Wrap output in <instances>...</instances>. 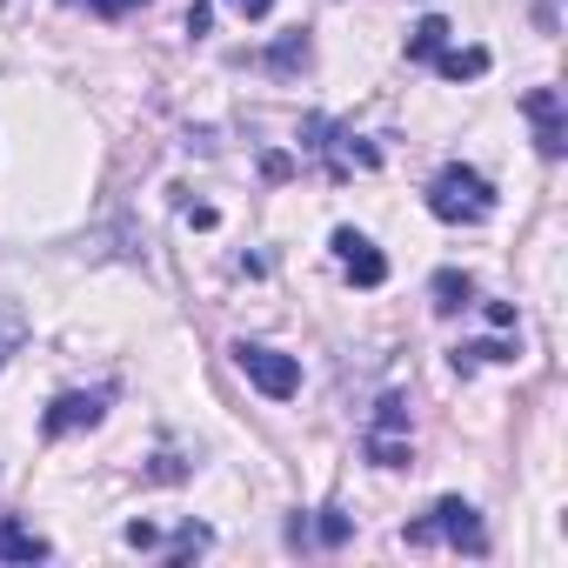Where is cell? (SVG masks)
I'll return each instance as SVG.
<instances>
[{"label":"cell","mask_w":568,"mask_h":568,"mask_svg":"<svg viewBox=\"0 0 568 568\" xmlns=\"http://www.w3.org/2000/svg\"><path fill=\"white\" fill-rule=\"evenodd\" d=\"M428 214L448 221V227H481V221L495 214V187H488V174L448 161V168L428 181Z\"/></svg>","instance_id":"cell-1"},{"label":"cell","mask_w":568,"mask_h":568,"mask_svg":"<svg viewBox=\"0 0 568 568\" xmlns=\"http://www.w3.org/2000/svg\"><path fill=\"white\" fill-rule=\"evenodd\" d=\"M402 541H408V548H435V541H448V548H462V555H488V528H481L475 501H462V495H442L422 521L402 528Z\"/></svg>","instance_id":"cell-2"},{"label":"cell","mask_w":568,"mask_h":568,"mask_svg":"<svg viewBox=\"0 0 568 568\" xmlns=\"http://www.w3.org/2000/svg\"><path fill=\"white\" fill-rule=\"evenodd\" d=\"M227 355H234V368H241L267 402H295V395H302V362H295V355H281V348H267V342H234Z\"/></svg>","instance_id":"cell-3"},{"label":"cell","mask_w":568,"mask_h":568,"mask_svg":"<svg viewBox=\"0 0 568 568\" xmlns=\"http://www.w3.org/2000/svg\"><path fill=\"white\" fill-rule=\"evenodd\" d=\"M108 402H114V388H68V395H54V402H48V415H41V435H48V442H61V435L101 428Z\"/></svg>","instance_id":"cell-4"},{"label":"cell","mask_w":568,"mask_h":568,"mask_svg":"<svg viewBox=\"0 0 568 568\" xmlns=\"http://www.w3.org/2000/svg\"><path fill=\"white\" fill-rule=\"evenodd\" d=\"M335 261H342V274L355 281V288H382V281H388V254L362 234V227H335Z\"/></svg>","instance_id":"cell-5"},{"label":"cell","mask_w":568,"mask_h":568,"mask_svg":"<svg viewBox=\"0 0 568 568\" xmlns=\"http://www.w3.org/2000/svg\"><path fill=\"white\" fill-rule=\"evenodd\" d=\"M521 114L535 121V154H541V161H561V148H568L561 88H528V94H521Z\"/></svg>","instance_id":"cell-6"},{"label":"cell","mask_w":568,"mask_h":568,"mask_svg":"<svg viewBox=\"0 0 568 568\" xmlns=\"http://www.w3.org/2000/svg\"><path fill=\"white\" fill-rule=\"evenodd\" d=\"M48 555H54V541H48V535H34L21 515L0 508V561H48Z\"/></svg>","instance_id":"cell-7"},{"label":"cell","mask_w":568,"mask_h":568,"mask_svg":"<svg viewBox=\"0 0 568 568\" xmlns=\"http://www.w3.org/2000/svg\"><path fill=\"white\" fill-rule=\"evenodd\" d=\"M428 295H435V315H462V308L475 302V281H468L462 267H435V281H428Z\"/></svg>","instance_id":"cell-8"},{"label":"cell","mask_w":568,"mask_h":568,"mask_svg":"<svg viewBox=\"0 0 568 568\" xmlns=\"http://www.w3.org/2000/svg\"><path fill=\"white\" fill-rule=\"evenodd\" d=\"M448 34H455V28H448L442 14H422V21L408 28V61H435V54L448 48Z\"/></svg>","instance_id":"cell-9"},{"label":"cell","mask_w":568,"mask_h":568,"mask_svg":"<svg viewBox=\"0 0 568 568\" xmlns=\"http://www.w3.org/2000/svg\"><path fill=\"white\" fill-rule=\"evenodd\" d=\"M435 74L442 81H475V74H488V48H442Z\"/></svg>","instance_id":"cell-10"},{"label":"cell","mask_w":568,"mask_h":568,"mask_svg":"<svg viewBox=\"0 0 568 568\" xmlns=\"http://www.w3.org/2000/svg\"><path fill=\"white\" fill-rule=\"evenodd\" d=\"M515 355H521L515 342H495V335H488V342H462V348H455V368H481V362H515Z\"/></svg>","instance_id":"cell-11"},{"label":"cell","mask_w":568,"mask_h":568,"mask_svg":"<svg viewBox=\"0 0 568 568\" xmlns=\"http://www.w3.org/2000/svg\"><path fill=\"white\" fill-rule=\"evenodd\" d=\"M21 342H28V315H21V302H0V368H8V355H21Z\"/></svg>","instance_id":"cell-12"},{"label":"cell","mask_w":568,"mask_h":568,"mask_svg":"<svg viewBox=\"0 0 568 568\" xmlns=\"http://www.w3.org/2000/svg\"><path fill=\"white\" fill-rule=\"evenodd\" d=\"M267 68H274V74H295V68H308V34H281V41L267 48Z\"/></svg>","instance_id":"cell-13"},{"label":"cell","mask_w":568,"mask_h":568,"mask_svg":"<svg viewBox=\"0 0 568 568\" xmlns=\"http://www.w3.org/2000/svg\"><path fill=\"white\" fill-rule=\"evenodd\" d=\"M368 435H408V395H382V402H375Z\"/></svg>","instance_id":"cell-14"},{"label":"cell","mask_w":568,"mask_h":568,"mask_svg":"<svg viewBox=\"0 0 568 568\" xmlns=\"http://www.w3.org/2000/svg\"><path fill=\"white\" fill-rule=\"evenodd\" d=\"M375 468H408V435H362Z\"/></svg>","instance_id":"cell-15"},{"label":"cell","mask_w":568,"mask_h":568,"mask_svg":"<svg viewBox=\"0 0 568 568\" xmlns=\"http://www.w3.org/2000/svg\"><path fill=\"white\" fill-rule=\"evenodd\" d=\"M161 548H168V561H194V555H207V548H214V528L187 521V528H181L174 541H161Z\"/></svg>","instance_id":"cell-16"},{"label":"cell","mask_w":568,"mask_h":568,"mask_svg":"<svg viewBox=\"0 0 568 568\" xmlns=\"http://www.w3.org/2000/svg\"><path fill=\"white\" fill-rule=\"evenodd\" d=\"M348 528H355V521H348L342 508H322V521H315V541H322V548H342V541H348Z\"/></svg>","instance_id":"cell-17"},{"label":"cell","mask_w":568,"mask_h":568,"mask_svg":"<svg viewBox=\"0 0 568 568\" xmlns=\"http://www.w3.org/2000/svg\"><path fill=\"white\" fill-rule=\"evenodd\" d=\"M134 8H148V0H88V14H101V21H128Z\"/></svg>","instance_id":"cell-18"},{"label":"cell","mask_w":568,"mask_h":568,"mask_svg":"<svg viewBox=\"0 0 568 568\" xmlns=\"http://www.w3.org/2000/svg\"><path fill=\"white\" fill-rule=\"evenodd\" d=\"M121 541H128V548H161V528H154V521H128Z\"/></svg>","instance_id":"cell-19"},{"label":"cell","mask_w":568,"mask_h":568,"mask_svg":"<svg viewBox=\"0 0 568 568\" xmlns=\"http://www.w3.org/2000/svg\"><path fill=\"white\" fill-rule=\"evenodd\" d=\"M148 475H154V481H181V475H187V462H181V455H154V468H148Z\"/></svg>","instance_id":"cell-20"},{"label":"cell","mask_w":568,"mask_h":568,"mask_svg":"<svg viewBox=\"0 0 568 568\" xmlns=\"http://www.w3.org/2000/svg\"><path fill=\"white\" fill-rule=\"evenodd\" d=\"M227 8H234L241 21H267V14H274V0H227Z\"/></svg>","instance_id":"cell-21"},{"label":"cell","mask_w":568,"mask_h":568,"mask_svg":"<svg viewBox=\"0 0 568 568\" xmlns=\"http://www.w3.org/2000/svg\"><path fill=\"white\" fill-rule=\"evenodd\" d=\"M261 174H267V181H288L295 161H288V154H261Z\"/></svg>","instance_id":"cell-22"},{"label":"cell","mask_w":568,"mask_h":568,"mask_svg":"<svg viewBox=\"0 0 568 568\" xmlns=\"http://www.w3.org/2000/svg\"><path fill=\"white\" fill-rule=\"evenodd\" d=\"M207 28H214V14H207V8H201V0H194V8H187V34H194V41H201V34H207Z\"/></svg>","instance_id":"cell-23"},{"label":"cell","mask_w":568,"mask_h":568,"mask_svg":"<svg viewBox=\"0 0 568 568\" xmlns=\"http://www.w3.org/2000/svg\"><path fill=\"white\" fill-rule=\"evenodd\" d=\"M488 328H515V308L508 302H488Z\"/></svg>","instance_id":"cell-24"}]
</instances>
